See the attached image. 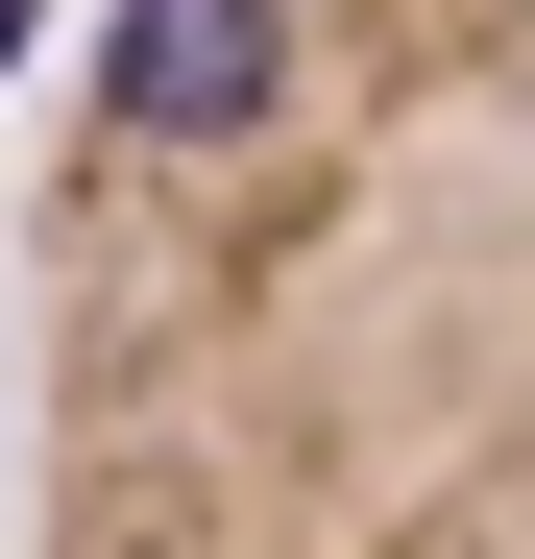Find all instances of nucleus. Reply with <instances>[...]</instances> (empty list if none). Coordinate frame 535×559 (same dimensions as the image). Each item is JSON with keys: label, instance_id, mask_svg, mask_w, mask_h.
Instances as JSON below:
<instances>
[{"label": "nucleus", "instance_id": "obj_1", "mask_svg": "<svg viewBox=\"0 0 535 559\" xmlns=\"http://www.w3.org/2000/svg\"><path fill=\"white\" fill-rule=\"evenodd\" d=\"M25 559H535V0H98Z\"/></svg>", "mask_w": 535, "mask_h": 559}]
</instances>
